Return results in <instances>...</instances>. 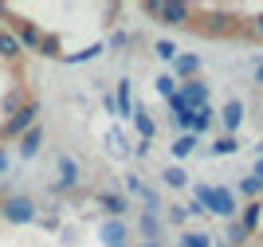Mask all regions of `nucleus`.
<instances>
[{
    "label": "nucleus",
    "mask_w": 263,
    "mask_h": 247,
    "mask_svg": "<svg viewBox=\"0 0 263 247\" xmlns=\"http://www.w3.org/2000/svg\"><path fill=\"white\" fill-rule=\"evenodd\" d=\"M24 55V47H20V40H16V32H8V28H0V59H20Z\"/></svg>",
    "instance_id": "18"
},
{
    "label": "nucleus",
    "mask_w": 263,
    "mask_h": 247,
    "mask_svg": "<svg viewBox=\"0 0 263 247\" xmlns=\"http://www.w3.org/2000/svg\"><path fill=\"white\" fill-rule=\"evenodd\" d=\"M193 200H200V204H204V212L220 216V220H232V216H236V193H232V188H224V184H197Z\"/></svg>",
    "instance_id": "1"
},
{
    "label": "nucleus",
    "mask_w": 263,
    "mask_h": 247,
    "mask_svg": "<svg viewBox=\"0 0 263 247\" xmlns=\"http://www.w3.org/2000/svg\"><path fill=\"white\" fill-rule=\"evenodd\" d=\"M157 24H165V28H189L193 24V4H185V0H161Z\"/></svg>",
    "instance_id": "5"
},
{
    "label": "nucleus",
    "mask_w": 263,
    "mask_h": 247,
    "mask_svg": "<svg viewBox=\"0 0 263 247\" xmlns=\"http://www.w3.org/2000/svg\"><path fill=\"white\" fill-rule=\"evenodd\" d=\"M142 12L157 20V16H161V0H145V4H142Z\"/></svg>",
    "instance_id": "34"
},
{
    "label": "nucleus",
    "mask_w": 263,
    "mask_h": 247,
    "mask_svg": "<svg viewBox=\"0 0 263 247\" xmlns=\"http://www.w3.org/2000/svg\"><path fill=\"white\" fill-rule=\"evenodd\" d=\"M99 239L106 247H126L130 239H126V220H102L99 224Z\"/></svg>",
    "instance_id": "10"
},
{
    "label": "nucleus",
    "mask_w": 263,
    "mask_h": 247,
    "mask_svg": "<svg viewBox=\"0 0 263 247\" xmlns=\"http://www.w3.org/2000/svg\"><path fill=\"white\" fill-rule=\"evenodd\" d=\"M0 200H4V196H0Z\"/></svg>",
    "instance_id": "44"
},
{
    "label": "nucleus",
    "mask_w": 263,
    "mask_h": 247,
    "mask_svg": "<svg viewBox=\"0 0 263 247\" xmlns=\"http://www.w3.org/2000/svg\"><path fill=\"white\" fill-rule=\"evenodd\" d=\"M161 181L169 184V188H185V184H189V173L181 169V165H169V169L161 173Z\"/></svg>",
    "instance_id": "21"
},
{
    "label": "nucleus",
    "mask_w": 263,
    "mask_h": 247,
    "mask_svg": "<svg viewBox=\"0 0 263 247\" xmlns=\"http://www.w3.org/2000/svg\"><path fill=\"white\" fill-rule=\"evenodd\" d=\"M32 126H40V98H28L16 114L4 118V141H8V138H24Z\"/></svg>",
    "instance_id": "3"
},
{
    "label": "nucleus",
    "mask_w": 263,
    "mask_h": 247,
    "mask_svg": "<svg viewBox=\"0 0 263 247\" xmlns=\"http://www.w3.org/2000/svg\"><path fill=\"white\" fill-rule=\"evenodd\" d=\"M255 177H259V181H263V161H255Z\"/></svg>",
    "instance_id": "40"
},
{
    "label": "nucleus",
    "mask_w": 263,
    "mask_h": 247,
    "mask_svg": "<svg viewBox=\"0 0 263 247\" xmlns=\"http://www.w3.org/2000/svg\"><path fill=\"white\" fill-rule=\"evenodd\" d=\"M154 86H157V94H161V98H173V94H177V79H173V75H161Z\"/></svg>",
    "instance_id": "29"
},
{
    "label": "nucleus",
    "mask_w": 263,
    "mask_h": 247,
    "mask_svg": "<svg viewBox=\"0 0 263 247\" xmlns=\"http://www.w3.org/2000/svg\"><path fill=\"white\" fill-rule=\"evenodd\" d=\"M177 247H212L204 232H185V236L177 239Z\"/></svg>",
    "instance_id": "27"
},
{
    "label": "nucleus",
    "mask_w": 263,
    "mask_h": 247,
    "mask_svg": "<svg viewBox=\"0 0 263 247\" xmlns=\"http://www.w3.org/2000/svg\"><path fill=\"white\" fill-rule=\"evenodd\" d=\"M259 224H263V200H248V204H243V212H240V227L248 232V236H255V232H259Z\"/></svg>",
    "instance_id": "12"
},
{
    "label": "nucleus",
    "mask_w": 263,
    "mask_h": 247,
    "mask_svg": "<svg viewBox=\"0 0 263 247\" xmlns=\"http://www.w3.org/2000/svg\"><path fill=\"white\" fill-rule=\"evenodd\" d=\"M138 227H142V239H145V243H161V212H142Z\"/></svg>",
    "instance_id": "15"
},
{
    "label": "nucleus",
    "mask_w": 263,
    "mask_h": 247,
    "mask_svg": "<svg viewBox=\"0 0 263 247\" xmlns=\"http://www.w3.org/2000/svg\"><path fill=\"white\" fill-rule=\"evenodd\" d=\"M138 196H142L145 212H161V196H157V188H149V184H145V188H142Z\"/></svg>",
    "instance_id": "28"
},
{
    "label": "nucleus",
    "mask_w": 263,
    "mask_h": 247,
    "mask_svg": "<svg viewBox=\"0 0 263 247\" xmlns=\"http://www.w3.org/2000/svg\"><path fill=\"white\" fill-rule=\"evenodd\" d=\"M248 239H252V236H248V232H243L240 224H232V227H228V243H232V247H243Z\"/></svg>",
    "instance_id": "30"
},
{
    "label": "nucleus",
    "mask_w": 263,
    "mask_h": 247,
    "mask_svg": "<svg viewBox=\"0 0 263 247\" xmlns=\"http://www.w3.org/2000/svg\"><path fill=\"white\" fill-rule=\"evenodd\" d=\"M114 110H118V118H134V98H130V83L126 79L114 83Z\"/></svg>",
    "instance_id": "16"
},
{
    "label": "nucleus",
    "mask_w": 263,
    "mask_h": 247,
    "mask_svg": "<svg viewBox=\"0 0 263 247\" xmlns=\"http://www.w3.org/2000/svg\"><path fill=\"white\" fill-rule=\"evenodd\" d=\"M220 247H232V243H220Z\"/></svg>",
    "instance_id": "43"
},
{
    "label": "nucleus",
    "mask_w": 263,
    "mask_h": 247,
    "mask_svg": "<svg viewBox=\"0 0 263 247\" xmlns=\"http://www.w3.org/2000/svg\"><path fill=\"white\" fill-rule=\"evenodd\" d=\"M177 94L185 98L193 110L209 106V83H204V79H189V83H181V86H177Z\"/></svg>",
    "instance_id": "7"
},
{
    "label": "nucleus",
    "mask_w": 263,
    "mask_h": 247,
    "mask_svg": "<svg viewBox=\"0 0 263 247\" xmlns=\"http://www.w3.org/2000/svg\"><path fill=\"white\" fill-rule=\"evenodd\" d=\"M99 208L106 212V220H122L130 212V196L126 193H99Z\"/></svg>",
    "instance_id": "9"
},
{
    "label": "nucleus",
    "mask_w": 263,
    "mask_h": 247,
    "mask_svg": "<svg viewBox=\"0 0 263 247\" xmlns=\"http://www.w3.org/2000/svg\"><path fill=\"white\" fill-rule=\"evenodd\" d=\"M102 51H106V43H90V47H83V51L63 55V63H67V67H75V63H90V59H99Z\"/></svg>",
    "instance_id": "19"
},
{
    "label": "nucleus",
    "mask_w": 263,
    "mask_h": 247,
    "mask_svg": "<svg viewBox=\"0 0 263 247\" xmlns=\"http://www.w3.org/2000/svg\"><path fill=\"white\" fill-rule=\"evenodd\" d=\"M252 35H255V40H263V12L252 20Z\"/></svg>",
    "instance_id": "36"
},
{
    "label": "nucleus",
    "mask_w": 263,
    "mask_h": 247,
    "mask_svg": "<svg viewBox=\"0 0 263 247\" xmlns=\"http://www.w3.org/2000/svg\"><path fill=\"white\" fill-rule=\"evenodd\" d=\"M212 118H216V110H212V106H200L197 118H193V134H204V129L212 126Z\"/></svg>",
    "instance_id": "24"
},
{
    "label": "nucleus",
    "mask_w": 263,
    "mask_h": 247,
    "mask_svg": "<svg viewBox=\"0 0 263 247\" xmlns=\"http://www.w3.org/2000/svg\"><path fill=\"white\" fill-rule=\"evenodd\" d=\"M134 129H138V138H142V141H154L157 122H154V114H149L145 106H134Z\"/></svg>",
    "instance_id": "14"
},
{
    "label": "nucleus",
    "mask_w": 263,
    "mask_h": 247,
    "mask_svg": "<svg viewBox=\"0 0 263 247\" xmlns=\"http://www.w3.org/2000/svg\"><path fill=\"white\" fill-rule=\"evenodd\" d=\"M40 149H44V126H32V129L20 138V161H32Z\"/></svg>",
    "instance_id": "13"
},
{
    "label": "nucleus",
    "mask_w": 263,
    "mask_h": 247,
    "mask_svg": "<svg viewBox=\"0 0 263 247\" xmlns=\"http://www.w3.org/2000/svg\"><path fill=\"white\" fill-rule=\"evenodd\" d=\"M126 43H130V35H126V32H122V28H118V32H114V35H110V40H106V47H114V51H122Z\"/></svg>",
    "instance_id": "31"
},
{
    "label": "nucleus",
    "mask_w": 263,
    "mask_h": 247,
    "mask_svg": "<svg viewBox=\"0 0 263 247\" xmlns=\"http://www.w3.org/2000/svg\"><path fill=\"white\" fill-rule=\"evenodd\" d=\"M173 161H181V157H189V153L197 149V134H181V138H173Z\"/></svg>",
    "instance_id": "20"
},
{
    "label": "nucleus",
    "mask_w": 263,
    "mask_h": 247,
    "mask_svg": "<svg viewBox=\"0 0 263 247\" xmlns=\"http://www.w3.org/2000/svg\"><path fill=\"white\" fill-rule=\"evenodd\" d=\"M173 79H177V83L200 79V55H177V59H173Z\"/></svg>",
    "instance_id": "11"
},
{
    "label": "nucleus",
    "mask_w": 263,
    "mask_h": 247,
    "mask_svg": "<svg viewBox=\"0 0 263 247\" xmlns=\"http://www.w3.org/2000/svg\"><path fill=\"white\" fill-rule=\"evenodd\" d=\"M142 188H145V184H142V177H134V173H130V177H126V193H134V196H138Z\"/></svg>",
    "instance_id": "33"
},
{
    "label": "nucleus",
    "mask_w": 263,
    "mask_h": 247,
    "mask_svg": "<svg viewBox=\"0 0 263 247\" xmlns=\"http://www.w3.org/2000/svg\"><path fill=\"white\" fill-rule=\"evenodd\" d=\"M142 247H161V243H142Z\"/></svg>",
    "instance_id": "42"
},
{
    "label": "nucleus",
    "mask_w": 263,
    "mask_h": 247,
    "mask_svg": "<svg viewBox=\"0 0 263 247\" xmlns=\"http://www.w3.org/2000/svg\"><path fill=\"white\" fill-rule=\"evenodd\" d=\"M204 20L209 24H197V32H204V35H228V32L240 28V20H236L232 12H209Z\"/></svg>",
    "instance_id": "6"
},
{
    "label": "nucleus",
    "mask_w": 263,
    "mask_h": 247,
    "mask_svg": "<svg viewBox=\"0 0 263 247\" xmlns=\"http://www.w3.org/2000/svg\"><path fill=\"white\" fill-rule=\"evenodd\" d=\"M165 216H169V224H185V216H189V208L173 204V208H169V212H165Z\"/></svg>",
    "instance_id": "32"
},
{
    "label": "nucleus",
    "mask_w": 263,
    "mask_h": 247,
    "mask_svg": "<svg viewBox=\"0 0 263 247\" xmlns=\"http://www.w3.org/2000/svg\"><path fill=\"white\" fill-rule=\"evenodd\" d=\"M126 247H130V243H126Z\"/></svg>",
    "instance_id": "45"
},
{
    "label": "nucleus",
    "mask_w": 263,
    "mask_h": 247,
    "mask_svg": "<svg viewBox=\"0 0 263 247\" xmlns=\"http://www.w3.org/2000/svg\"><path fill=\"white\" fill-rule=\"evenodd\" d=\"M0 173H8V149L0 145Z\"/></svg>",
    "instance_id": "37"
},
{
    "label": "nucleus",
    "mask_w": 263,
    "mask_h": 247,
    "mask_svg": "<svg viewBox=\"0 0 263 247\" xmlns=\"http://www.w3.org/2000/svg\"><path fill=\"white\" fill-rule=\"evenodd\" d=\"M220 122H224V129H228V134H236V129H240V122H243V102H240V98L224 102V110H220Z\"/></svg>",
    "instance_id": "17"
},
{
    "label": "nucleus",
    "mask_w": 263,
    "mask_h": 247,
    "mask_svg": "<svg viewBox=\"0 0 263 247\" xmlns=\"http://www.w3.org/2000/svg\"><path fill=\"white\" fill-rule=\"evenodd\" d=\"M12 32H16V40H20L24 51H40V43H44L40 24H32V20H16V24H12Z\"/></svg>",
    "instance_id": "8"
},
{
    "label": "nucleus",
    "mask_w": 263,
    "mask_h": 247,
    "mask_svg": "<svg viewBox=\"0 0 263 247\" xmlns=\"http://www.w3.org/2000/svg\"><path fill=\"white\" fill-rule=\"evenodd\" d=\"M236 149H240L236 134H224V138H216V141H212V153H216V157H228V153H236Z\"/></svg>",
    "instance_id": "23"
},
{
    "label": "nucleus",
    "mask_w": 263,
    "mask_h": 247,
    "mask_svg": "<svg viewBox=\"0 0 263 247\" xmlns=\"http://www.w3.org/2000/svg\"><path fill=\"white\" fill-rule=\"evenodd\" d=\"M35 224H44L47 232H55V227H59V216H55V212H51V216H40V220H35Z\"/></svg>",
    "instance_id": "35"
},
{
    "label": "nucleus",
    "mask_w": 263,
    "mask_h": 247,
    "mask_svg": "<svg viewBox=\"0 0 263 247\" xmlns=\"http://www.w3.org/2000/svg\"><path fill=\"white\" fill-rule=\"evenodd\" d=\"M12 12H8V4H0V20H8Z\"/></svg>",
    "instance_id": "39"
},
{
    "label": "nucleus",
    "mask_w": 263,
    "mask_h": 247,
    "mask_svg": "<svg viewBox=\"0 0 263 247\" xmlns=\"http://www.w3.org/2000/svg\"><path fill=\"white\" fill-rule=\"evenodd\" d=\"M240 196H248V200H259V196H263V181L255 177V173L240 181Z\"/></svg>",
    "instance_id": "22"
},
{
    "label": "nucleus",
    "mask_w": 263,
    "mask_h": 247,
    "mask_svg": "<svg viewBox=\"0 0 263 247\" xmlns=\"http://www.w3.org/2000/svg\"><path fill=\"white\" fill-rule=\"evenodd\" d=\"M0 145H4V122H0Z\"/></svg>",
    "instance_id": "41"
},
{
    "label": "nucleus",
    "mask_w": 263,
    "mask_h": 247,
    "mask_svg": "<svg viewBox=\"0 0 263 247\" xmlns=\"http://www.w3.org/2000/svg\"><path fill=\"white\" fill-rule=\"evenodd\" d=\"M0 216L8 220V224H35L40 220V208L28 193H8L0 200Z\"/></svg>",
    "instance_id": "2"
},
{
    "label": "nucleus",
    "mask_w": 263,
    "mask_h": 247,
    "mask_svg": "<svg viewBox=\"0 0 263 247\" xmlns=\"http://www.w3.org/2000/svg\"><path fill=\"white\" fill-rule=\"evenodd\" d=\"M35 55H47V59H63V51H59V35H44V43H40V51Z\"/></svg>",
    "instance_id": "26"
},
{
    "label": "nucleus",
    "mask_w": 263,
    "mask_h": 247,
    "mask_svg": "<svg viewBox=\"0 0 263 247\" xmlns=\"http://www.w3.org/2000/svg\"><path fill=\"white\" fill-rule=\"evenodd\" d=\"M154 51H157V59H165V63H173L177 55H181L173 40H157V43H154Z\"/></svg>",
    "instance_id": "25"
},
{
    "label": "nucleus",
    "mask_w": 263,
    "mask_h": 247,
    "mask_svg": "<svg viewBox=\"0 0 263 247\" xmlns=\"http://www.w3.org/2000/svg\"><path fill=\"white\" fill-rule=\"evenodd\" d=\"M55 169H59V181L51 184L55 196L71 193V188H79V181H83V169H79L75 157H67V153H55Z\"/></svg>",
    "instance_id": "4"
},
{
    "label": "nucleus",
    "mask_w": 263,
    "mask_h": 247,
    "mask_svg": "<svg viewBox=\"0 0 263 247\" xmlns=\"http://www.w3.org/2000/svg\"><path fill=\"white\" fill-rule=\"evenodd\" d=\"M252 79H255V86L263 90V63H255V75H252Z\"/></svg>",
    "instance_id": "38"
}]
</instances>
